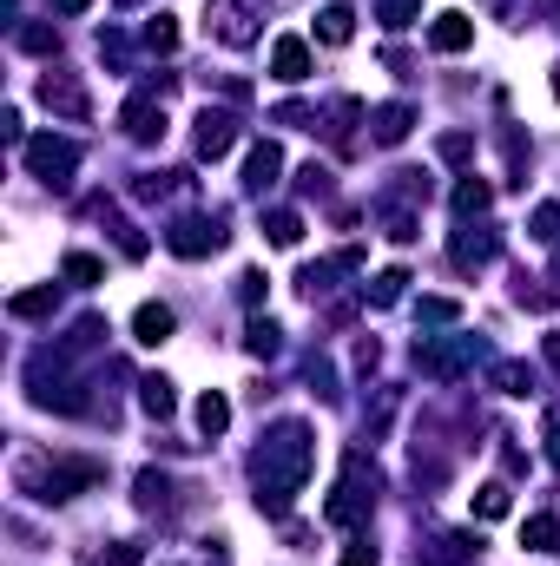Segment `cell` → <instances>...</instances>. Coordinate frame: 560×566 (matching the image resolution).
I'll return each instance as SVG.
<instances>
[{"mask_svg": "<svg viewBox=\"0 0 560 566\" xmlns=\"http://www.w3.org/2000/svg\"><path fill=\"white\" fill-rule=\"evenodd\" d=\"M508 507H514V501H508V488H501V481H488V488H475V514H481V520H501V514H508Z\"/></svg>", "mask_w": 560, "mask_h": 566, "instance_id": "22", "label": "cell"}, {"mask_svg": "<svg viewBox=\"0 0 560 566\" xmlns=\"http://www.w3.org/2000/svg\"><path fill=\"white\" fill-rule=\"evenodd\" d=\"M198 428H205V441H218L224 428H231V402H224L218 389H205V395H198Z\"/></svg>", "mask_w": 560, "mask_h": 566, "instance_id": "15", "label": "cell"}, {"mask_svg": "<svg viewBox=\"0 0 560 566\" xmlns=\"http://www.w3.org/2000/svg\"><path fill=\"white\" fill-rule=\"evenodd\" d=\"M53 7H60V14H86V7H93V0H53Z\"/></svg>", "mask_w": 560, "mask_h": 566, "instance_id": "38", "label": "cell"}, {"mask_svg": "<svg viewBox=\"0 0 560 566\" xmlns=\"http://www.w3.org/2000/svg\"><path fill=\"white\" fill-rule=\"evenodd\" d=\"M251 468H257V507L264 514H284L290 494L304 488V474H310V428L304 422L271 428V441L251 455Z\"/></svg>", "mask_w": 560, "mask_h": 566, "instance_id": "1", "label": "cell"}, {"mask_svg": "<svg viewBox=\"0 0 560 566\" xmlns=\"http://www.w3.org/2000/svg\"><path fill=\"white\" fill-rule=\"evenodd\" d=\"M224 237L231 231H224V218L211 211V218H178L172 231H165V244H172L178 257H205V251H224Z\"/></svg>", "mask_w": 560, "mask_h": 566, "instance_id": "5", "label": "cell"}, {"mask_svg": "<svg viewBox=\"0 0 560 566\" xmlns=\"http://www.w3.org/2000/svg\"><path fill=\"white\" fill-rule=\"evenodd\" d=\"M271 73L284 79V86H297V79H310V47H304V40H297V33H284V40H277V47H271Z\"/></svg>", "mask_w": 560, "mask_h": 566, "instance_id": "10", "label": "cell"}, {"mask_svg": "<svg viewBox=\"0 0 560 566\" xmlns=\"http://www.w3.org/2000/svg\"><path fill=\"white\" fill-rule=\"evenodd\" d=\"M20 40H27L33 53H53V47H60V33H47V27H27V33H20Z\"/></svg>", "mask_w": 560, "mask_h": 566, "instance_id": "32", "label": "cell"}, {"mask_svg": "<svg viewBox=\"0 0 560 566\" xmlns=\"http://www.w3.org/2000/svg\"><path fill=\"white\" fill-rule=\"evenodd\" d=\"M231 145H238V119L205 106V112H198V158H224Z\"/></svg>", "mask_w": 560, "mask_h": 566, "instance_id": "7", "label": "cell"}, {"mask_svg": "<svg viewBox=\"0 0 560 566\" xmlns=\"http://www.w3.org/2000/svg\"><path fill=\"white\" fill-rule=\"evenodd\" d=\"M409 126H416V112H409V106H383V112H376V139H383V145H402V139H409Z\"/></svg>", "mask_w": 560, "mask_h": 566, "instance_id": "18", "label": "cell"}, {"mask_svg": "<svg viewBox=\"0 0 560 566\" xmlns=\"http://www.w3.org/2000/svg\"><path fill=\"white\" fill-rule=\"evenodd\" d=\"M488 205H495V185L468 172L462 185H455V211H462V218H475V211H488Z\"/></svg>", "mask_w": 560, "mask_h": 566, "instance_id": "16", "label": "cell"}, {"mask_svg": "<svg viewBox=\"0 0 560 566\" xmlns=\"http://www.w3.org/2000/svg\"><path fill=\"white\" fill-rule=\"evenodd\" d=\"M106 566H139V547H132V540H119V547L106 553Z\"/></svg>", "mask_w": 560, "mask_h": 566, "instance_id": "35", "label": "cell"}, {"mask_svg": "<svg viewBox=\"0 0 560 566\" xmlns=\"http://www.w3.org/2000/svg\"><path fill=\"white\" fill-rule=\"evenodd\" d=\"M277 172H284V152H277L271 139H257V145H251V158H244V191H271V185H277Z\"/></svg>", "mask_w": 560, "mask_h": 566, "instance_id": "8", "label": "cell"}, {"mask_svg": "<svg viewBox=\"0 0 560 566\" xmlns=\"http://www.w3.org/2000/svg\"><path fill=\"white\" fill-rule=\"evenodd\" d=\"M53 310V290H20L14 297V316H47Z\"/></svg>", "mask_w": 560, "mask_h": 566, "instance_id": "29", "label": "cell"}, {"mask_svg": "<svg viewBox=\"0 0 560 566\" xmlns=\"http://www.w3.org/2000/svg\"><path fill=\"white\" fill-rule=\"evenodd\" d=\"M336 566H376V547H369V540H356V547L343 553V560H336Z\"/></svg>", "mask_w": 560, "mask_h": 566, "instance_id": "34", "label": "cell"}, {"mask_svg": "<svg viewBox=\"0 0 560 566\" xmlns=\"http://www.w3.org/2000/svg\"><path fill=\"white\" fill-rule=\"evenodd\" d=\"M350 33H356V14L343 7V0L317 14V40H323V47H350Z\"/></svg>", "mask_w": 560, "mask_h": 566, "instance_id": "12", "label": "cell"}, {"mask_svg": "<svg viewBox=\"0 0 560 566\" xmlns=\"http://www.w3.org/2000/svg\"><path fill=\"white\" fill-rule=\"evenodd\" d=\"M369 507H376V468H369V455H343V481L323 501V520L330 527H363Z\"/></svg>", "mask_w": 560, "mask_h": 566, "instance_id": "2", "label": "cell"}, {"mask_svg": "<svg viewBox=\"0 0 560 566\" xmlns=\"http://www.w3.org/2000/svg\"><path fill=\"white\" fill-rule=\"evenodd\" d=\"M40 99H47V106L53 112H66V119H80V112H86V93H80V86H73V79H40Z\"/></svg>", "mask_w": 560, "mask_h": 566, "instance_id": "13", "label": "cell"}, {"mask_svg": "<svg viewBox=\"0 0 560 566\" xmlns=\"http://www.w3.org/2000/svg\"><path fill=\"white\" fill-rule=\"evenodd\" d=\"M27 165H33V178H47V185H66L73 178V165H80V145L73 139H27Z\"/></svg>", "mask_w": 560, "mask_h": 566, "instance_id": "4", "label": "cell"}, {"mask_svg": "<svg viewBox=\"0 0 560 566\" xmlns=\"http://www.w3.org/2000/svg\"><path fill=\"white\" fill-rule=\"evenodd\" d=\"M389 237H396V244H409V237H416V218H409V211H389Z\"/></svg>", "mask_w": 560, "mask_h": 566, "instance_id": "33", "label": "cell"}, {"mask_svg": "<svg viewBox=\"0 0 560 566\" xmlns=\"http://www.w3.org/2000/svg\"><path fill=\"white\" fill-rule=\"evenodd\" d=\"M139 409H145V415H152V422H165V415H172V409H178V395H172V382H165V376H145V382H139Z\"/></svg>", "mask_w": 560, "mask_h": 566, "instance_id": "14", "label": "cell"}, {"mask_svg": "<svg viewBox=\"0 0 560 566\" xmlns=\"http://www.w3.org/2000/svg\"><path fill=\"white\" fill-rule=\"evenodd\" d=\"M547 455L560 461V422H547Z\"/></svg>", "mask_w": 560, "mask_h": 566, "instance_id": "37", "label": "cell"}, {"mask_svg": "<svg viewBox=\"0 0 560 566\" xmlns=\"http://www.w3.org/2000/svg\"><path fill=\"white\" fill-rule=\"evenodd\" d=\"M416 20V0H383V27H409Z\"/></svg>", "mask_w": 560, "mask_h": 566, "instance_id": "31", "label": "cell"}, {"mask_svg": "<svg viewBox=\"0 0 560 566\" xmlns=\"http://www.w3.org/2000/svg\"><path fill=\"white\" fill-rule=\"evenodd\" d=\"M534 237L560 244V205H541V211H534Z\"/></svg>", "mask_w": 560, "mask_h": 566, "instance_id": "30", "label": "cell"}, {"mask_svg": "<svg viewBox=\"0 0 560 566\" xmlns=\"http://www.w3.org/2000/svg\"><path fill=\"white\" fill-rule=\"evenodd\" d=\"M416 362H422V376H462L468 362H475V336H455V343H416Z\"/></svg>", "mask_w": 560, "mask_h": 566, "instance_id": "6", "label": "cell"}, {"mask_svg": "<svg viewBox=\"0 0 560 566\" xmlns=\"http://www.w3.org/2000/svg\"><path fill=\"white\" fill-rule=\"evenodd\" d=\"M488 257H495V237H455V264L462 270H481Z\"/></svg>", "mask_w": 560, "mask_h": 566, "instance_id": "19", "label": "cell"}, {"mask_svg": "<svg viewBox=\"0 0 560 566\" xmlns=\"http://www.w3.org/2000/svg\"><path fill=\"white\" fill-rule=\"evenodd\" d=\"M442 158H468V132H448V139H442Z\"/></svg>", "mask_w": 560, "mask_h": 566, "instance_id": "36", "label": "cell"}, {"mask_svg": "<svg viewBox=\"0 0 560 566\" xmlns=\"http://www.w3.org/2000/svg\"><path fill=\"white\" fill-rule=\"evenodd\" d=\"M66 283H99V257L73 251V257H66Z\"/></svg>", "mask_w": 560, "mask_h": 566, "instance_id": "28", "label": "cell"}, {"mask_svg": "<svg viewBox=\"0 0 560 566\" xmlns=\"http://www.w3.org/2000/svg\"><path fill=\"white\" fill-rule=\"evenodd\" d=\"M547 362H554V369H560V330L547 336Z\"/></svg>", "mask_w": 560, "mask_h": 566, "instance_id": "39", "label": "cell"}, {"mask_svg": "<svg viewBox=\"0 0 560 566\" xmlns=\"http://www.w3.org/2000/svg\"><path fill=\"white\" fill-rule=\"evenodd\" d=\"M139 507H145V514L172 507V481H165V474H139Z\"/></svg>", "mask_w": 560, "mask_h": 566, "instance_id": "20", "label": "cell"}, {"mask_svg": "<svg viewBox=\"0 0 560 566\" xmlns=\"http://www.w3.org/2000/svg\"><path fill=\"white\" fill-rule=\"evenodd\" d=\"M429 47L435 53H468V47H475V20H468V14H435Z\"/></svg>", "mask_w": 560, "mask_h": 566, "instance_id": "9", "label": "cell"}, {"mask_svg": "<svg viewBox=\"0 0 560 566\" xmlns=\"http://www.w3.org/2000/svg\"><path fill=\"white\" fill-rule=\"evenodd\" d=\"M495 389H501V395H528V389H534V376L521 369V362H501V369H495Z\"/></svg>", "mask_w": 560, "mask_h": 566, "instance_id": "25", "label": "cell"}, {"mask_svg": "<svg viewBox=\"0 0 560 566\" xmlns=\"http://www.w3.org/2000/svg\"><path fill=\"white\" fill-rule=\"evenodd\" d=\"M244 349H251V356H277V323H264V316H257L251 330H244Z\"/></svg>", "mask_w": 560, "mask_h": 566, "instance_id": "24", "label": "cell"}, {"mask_svg": "<svg viewBox=\"0 0 560 566\" xmlns=\"http://www.w3.org/2000/svg\"><path fill=\"white\" fill-rule=\"evenodd\" d=\"M264 231H271V244H297V237H304V218H297V211H271V218H264Z\"/></svg>", "mask_w": 560, "mask_h": 566, "instance_id": "21", "label": "cell"}, {"mask_svg": "<svg viewBox=\"0 0 560 566\" xmlns=\"http://www.w3.org/2000/svg\"><path fill=\"white\" fill-rule=\"evenodd\" d=\"M521 547H528V553H554L560 547V520L554 514H534L528 527H521Z\"/></svg>", "mask_w": 560, "mask_h": 566, "instance_id": "17", "label": "cell"}, {"mask_svg": "<svg viewBox=\"0 0 560 566\" xmlns=\"http://www.w3.org/2000/svg\"><path fill=\"white\" fill-rule=\"evenodd\" d=\"M172 330H178L172 303H139V316H132V336H139V343H152V349H159Z\"/></svg>", "mask_w": 560, "mask_h": 566, "instance_id": "11", "label": "cell"}, {"mask_svg": "<svg viewBox=\"0 0 560 566\" xmlns=\"http://www.w3.org/2000/svg\"><path fill=\"white\" fill-rule=\"evenodd\" d=\"M554 99H560V66H554Z\"/></svg>", "mask_w": 560, "mask_h": 566, "instance_id": "40", "label": "cell"}, {"mask_svg": "<svg viewBox=\"0 0 560 566\" xmlns=\"http://www.w3.org/2000/svg\"><path fill=\"white\" fill-rule=\"evenodd\" d=\"M93 481H99L93 461H53V468L27 461V468H20V488H40V501H73V494L93 488Z\"/></svg>", "mask_w": 560, "mask_h": 566, "instance_id": "3", "label": "cell"}, {"mask_svg": "<svg viewBox=\"0 0 560 566\" xmlns=\"http://www.w3.org/2000/svg\"><path fill=\"white\" fill-rule=\"evenodd\" d=\"M416 316H422V323H455V316H462V303H455V297H422Z\"/></svg>", "mask_w": 560, "mask_h": 566, "instance_id": "26", "label": "cell"}, {"mask_svg": "<svg viewBox=\"0 0 560 566\" xmlns=\"http://www.w3.org/2000/svg\"><path fill=\"white\" fill-rule=\"evenodd\" d=\"M402 283H409V270H383V277L369 283V303H376V310H383V303H396V297H402Z\"/></svg>", "mask_w": 560, "mask_h": 566, "instance_id": "23", "label": "cell"}, {"mask_svg": "<svg viewBox=\"0 0 560 566\" xmlns=\"http://www.w3.org/2000/svg\"><path fill=\"white\" fill-rule=\"evenodd\" d=\"M145 47H152V53H172V47H178V27H172V20L159 14V20H152V27H145Z\"/></svg>", "mask_w": 560, "mask_h": 566, "instance_id": "27", "label": "cell"}]
</instances>
